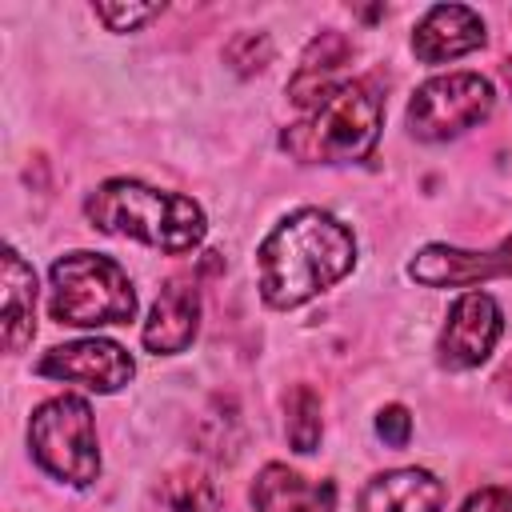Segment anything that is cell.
<instances>
[{
	"mask_svg": "<svg viewBox=\"0 0 512 512\" xmlns=\"http://www.w3.org/2000/svg\"><path fill=\"white\" fill-rule=\"evenodd\" d=\"M460 512H512V488H480L464 500Z\"/></svg>",
	"mask_w": 512,
	"mask_h": 512,
	"instance_id": "obj_21",
	"label": "cell"
},
{
	"mask_svg": "<svg viewBox=\"0 0 512 512\" xmlns=\"http://www.w3.org/2000/svg\"><path fill=\"white\" fill-rule=\"evenodd\" d=\"M384 120V100L368 80L336 84L304 120L280 132V148L300 164H352L376 148Z\"/></svg>",
	"mask_w": 512,
	"mask_h": 512,
	"instance_id": "obj_3",
	"label": "cell"
},
{
	"mask_svg": "<svg viewBox=\"0 0 512 512\" xmlns=\"http://www.w3.org/2000/svg\"><path fill=\"white\" fill-rule=\"evenodd\" d=\"M408 276L424 288H472V284H488L496 276H512V236L484 252L428 244L412 256Z\"/></svg>",
	"mask_w": 512,
	"mask_h": 512,
	"instance_id": "obj_9",
	"label": "cell"
},
{
	"mask_svg": "<svg viewBox=\"0 0 512 512\" xmlns=\"http://www.w3.org/2000/svg\"><path fill=\"white\" fill-rule=\"evenodd\" d=\"M200 328V292L192 280H168L144 320V348L156 352V356H176L192 344Z\"/></svg>",
	"mask_w": 512,
	"mask_h": 512,
	"instance_id": "obj_11",
	"label": "cell"
},
{
	"mask_svg": "<svg viewBox=\"0 0 512 512\" xmlns=\"http://www.w3.org/2000/svg\"><path fill=\"white\" fill-rule=\"evenodd\" d=\"M224 60H228L240 76H256V72H264L268 60H272V40H268L264 32H240V36L224 48Z\"/></svg>",
	"mask_w": 512,
	"mask_h": 512,
	"instance_id": "obj_18",
	"label": "cell"
},
{
	"mask_svg": "<svg viewBox=\"0 0 512 512\" xmlns=\"http://www.w3.org/2000/svg\"><path fill=\"white\" fill-rule=\"evenodd\" d=\"M32 460L68 488H88L100 476V448L92 408L80 396H52L32 412L28 424Z\"/></svg>",
	"mask_w": 512,
	"mask_h": 512,
	"instance_id": "obj_5",
	"label": "cell"
},
{
	"mask_svg": "<svg viewBox=\"0 0 512 512\" xmlns=\"http://www.w3.org/2000/svg\"><path fill=\"white\" fill-rule=\"evenodd\" d=\"M96 16L108 24V32H136L144 20L160 16V4H96Z\"/></svg>",
	"mask_w": 512,
	"mask_h": 512,
	"instance_id": "obj_19",
	"label": "cell"
},
{
	"mask_svg": "<svg viewBox=\"0 0 512 512\" xmlns=\"http://www.w3.org/2000/svg\"><path fill=\"white\" fill-rule=\"evenodd\" d=\"M484 44V20L468 4H436L412 32V52L424 64H444L468 56Z\"/></svg>",
	"mask_w": 512,
	"mask_h": 512,
	"instance_id": "obj_10",
	"label": "cell"
},
{
	"mask_svg": "<svg viewBox=\"0 0 512 512\" xmlns=\"http://www.w3.org/2000/svg\"><path fill=\"white\" fill-rule=\"evenodd\" d=\"M352 56H356V44H352L344 32L324 28L320 36L308 40V48H304V56H300V64H296V72H292V80H288V96H292L300 108L320 104L336 84H344V80H336V76H340V68H344Z\"/></svg>",
	"mask_w": 512,
	"mask_h": 512,
	"instance_id": "obj_12",
	"label": "cell"
},
{
	"mask_svg": "<svg viewBox=\"0 0 512 512\" xmlns=\"http://www.w3.org/2000/svg\"><path fill=\"white\" fill-rule=\"evenodd\" d=\"M164 500L172 512H212L220 504V492L208 472L200 468H180L164 480Z\"/></svg>",
	"mask_w": 512,
	"mask_h": 512,
	"instance_id": "obj_17",
	"label": "cell"
},
{
	"mask_svg": "<svg viewBox=\"0 0 512 512\" xmlns=\"http://www.w3.org/2000/svg\"><path fill=\"white\" fill-rule=\"evenodd\" d=\"M504 80H508V88H512V56L504 60Z\"/></svg>",
	"mask_w": 512,
	"mask_h": 512,
	"instance_id": "obj_22",
	"label": "cell"
},
{
	"mask_svg": "<svg viewBox=\"0 0 512 512\" xmlns=\"http://www.w3.org/2000/svg\"><path fill=\"white\" fill-rule=\"evenodd\" d=\"M500 328H504L500 304L488 292H464V296H456V304L448 308L440 344H436L440 364L452 368V372H464V368L484 364L488 352L500 340Z\"/></svg>",
	"mask_w": 512,
	"mask_h": 512,
	"instance_id": "obj_8",
	"label": "cell"
},
{
	"mask_svg": "<svg viewBox=\"0 0 512 512\" xmlns=\"http://www.w3.org/2000/svg\"><path fill=\"white\" fill-rule=\"evenodd\" d=\"M4 348L24 352L36 336V272L16 248H4Z\"/></svg>",
	"mask_w": 512,
	"mask_h": 512,
	"instance_id": "obj_15",
	"label": "cell"
},
{
	"mask_svg": "<svg viewBox=\"0 0 512 512\" xmlns=\"http://www.w3.org/2000/svg\"><path fill=\"white\" fill-rule=\"evenodd\" d=\"M132 372H136L132 356L116 340H100V336L48 348L36 360V376L80 384L88 392H116V388H124L132 380Z\"/></svg>",
	"mask_w": 512,
	"mask_h": 512,
	"instance_id": "obj_7",
	"label": "cell"
},
{
	"mask_svg": "<svg viewBox=\"0 0 512 512\" xmlns=\"http://www.w3.org/2000/svg\"><path fill=\"white\" fill-rule=\"evenodd\" d=\"M52 320L76 328L128 324L136 316V292L128 272L100 252H64L52 264Z\"/></svg>",
	"mask_w": 512,
	"mask_h": 512,
	"instance_id": "obj_4",
	"label": "cell"
},
{
	"mask_svg": "<svg viewBox=\"0 0 512 512\" xmlns=\"http://www.w3.org/2000/svg\"><path fill=\"white\" fill-rule=\"evenodd\" d=\"M444 484L428 468H392L364 484L360 512H440Z\"/></svg>",
	"mask_w": 512,
	"mask_h": 512,
	"instance_id": "obj_14",
	"label": "cell"
},
{
	"mask_svg": "<svg viewBox=\"0 0 512 512\" xmlns=\"http://www.w3.org/2000/svg\"><path fill=\"white\" fill-rule=\"evenodd\" d=\"M356 268L352 232L320 208H300L284 216L256 252L260 296L268 308H300L324 288L340 284Z\"/></svg>",
	"mask_w": 512,
	"mask_h": 512,
	"instance_id": "obj_1",
	"label": "cell"
},
{
	"mask_svg": "<svg viewBox=\"0 0 512 512\" xmlns=\"http://www.w3.org/2000/svg\"><path fill=\"white\" fill-rule=\"evenodd\" d=\"M496 104V92L476 72L432 76L408 100V132L416 140H452L476 128Z\"/></svg>",
	"mask_w": 512,
	"mask_h": 512,
	"instance_id": "obj_6",
	"label": "cell"
},
{
	"mask_svg": "<svg viewBox=\"0 0 512 512\" xmlns=\"http://www.w3.org/2000/svg\"><path fill=\"white\" fill-rule=\"evenodd\" d=\"M376 432H380L384 444L404 448L408 436H412V416H408V408H404V404H388V408H380V412H376Z\"/></svg>",
	"mask_w": 512,
	"mask_h": 512,
	"instance_id": "obj_20",
	"label": "cell"
},
{
	"mask_svg": "<svg viewBox=\"0 0 512 512\" xmlns=\"http://www.w3.org/2000/svg\"><path fill=\"white\" fill-rule=\"evenodd\" d=\"M84 216L92 228L140 240L156 252H192L204 240V212L196 200L180 192H164L140 180H104L84 200Z\"/></svg>",
	"mask_w": 512,
	"mask_h": 512,
	"instance_id": "obj_2",
	"label": "cell"
},
{
	"mask_svg": "<svg viewBox=\"0 0 512 512\" xmlns=\"http://www.w3.org/2000/svg\"><path fill=\"white\" fill-rule=\"evenodd\" d=\"M256 512H336L332 480H308L288 464H264L252 484Z\"/></svg>",
	"mask_w": 512,
	"mask_h": 512,
	"instance_id": "obj_13",
	"label": "cell"
},
{
	"mask_svg": "<svg viewBox=\"0 0 512 512\" xmlns=\"http://www.w3.org/2000/svg\"><path fill=\"white\" fill-rule=\"evenodd\" d=\"M284 428H288V444L296 452H312L320 444L324 420H320V396L308 384H296L284 400Z\"/></svg>",
	"mask_w": 512,
	"mask_h": 512,
	"instance_id": "obj_16",
	"label": "cell"
}]
</instances>
